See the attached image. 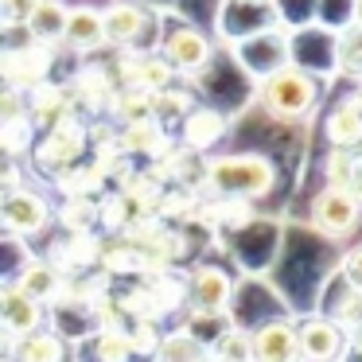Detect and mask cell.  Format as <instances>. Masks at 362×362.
Segmentation results:
<instances>
[{"mask_svg":"<svg viewBox=\"0 0 362 362\" xmlns=\"http://www.w3.org/2000/svg\"><path fill=\"white\" fill-rule=\"evenodd\" d=\"M203 187L214 199H234V203H257L273 195L276 187V164L261 152H230L214 156L203 168Z\"/></svg>","mask_w":362,"mask_h":362,"instance_id":"cell-1","label":"cell"},{"mask_svg":"<svg viewBox=\"0 0 362 362\" xmlns=\"http://www.w3.org/2000/svg\"><path fill=\"white\" fill-rule=\"evenodd\" d=\"M320 90H323V82L315 74L300 71L292 63L281 66L276 74H269L265 82H257L261 105L276 121H304L315 110V102H320Z\"/></svg>","mask_w":362,"mask_h":362,"instance_id":"cell-2","label":"cell"},{"mask_svg":"<svg viewBox=\"0 0 362 362\" xmlns=\"http://www.w3.org/2000/svg\"><path fill=\"white\" fill-rule=\"evenodd\" d=\"M226 51H230L238 71L257 86V82H265L269 74H276L281 66H288V32L269 24V28H261V32L245 35V40L230 43Z\"/></svg>","mask_w":362,"mask_h":362,"instance_id":"cell-3","label":"cell"},{"mask_svg":"<svg viewBox=\"0 0 362 362\" xmlns=\"http://www.w3.org/2000/svg\"><path fill=\"white\" fill-rule=\"evenodd\" d=\"M183 304L187 315H226L234 304V276L222 265H195L183 281Z\"/></svg>","mask_w":362,"mask_h":362,"instance_id":"cell-4","label":"cell"},{"mask_svg":"<svg viewBox=\"0 0 362 362\" xmlns=\"http://www.w3.org/2000/svg\"><path fill=\"white\" fill-rule=\"evenodd\" d=\"M47 222H51V203L40 191H28V187L0 191V230L8 238L24 242V238L47 230Z\"/></svg>","mask_w":362,"mask_h":362,"instance_id":"cell-5","label":"cell"},{"mask_svg":"<svg viewBox=\"0 0 362 362\" xmlns=\"http://www.w3.org/2000/svg\"><path fill=\"white\" fill-rule=\"evenodd\" d=\"M346 351V331L327 312H308L296 320V358L300 362H339Z\"/></svg>","mask_w":362,"mask_h":362,"instance_id":"cell-6","label":"cell"},{"mask_svg":"<svg viewBox=\"0 0 362 362\" xmlns=\"http://www.w3.org/2000/svg\"><path fill=\"white\" fill-rule=\"evenodd\" d=\"M156 55L172 66V74H191V78H195V74L214 59V43H211V35H206L203 28L180 24V28H172V32L160 40Z\"/></svg>","mask_w":362,"mask_h":362,"instance_id":"cell-7","label":"cell"},{"mask_svg":"<svg viewBox=\"0 0 362 362\" xmlns=\"http://www.w3.org/2000/svg\"><path fill=\"white\" fill-rule=\"evenodd\" d=\"M362 222V203L351 195V191H339V187H323L320 195L312 199V230L331 242L354 234Z\"/></svg>","mask_w":362,"mask_h":362,"instance_id":"cell-8","label":"cell"},{"mask_svg":"<svg viewBox=\"0 0 362 362\" xmlns=\"http://www.w3.org/2000/svg\"><path fill=\"white\" fill-rule=\"evenodd\" d=\"M35 148V160H40L47 172H66V168H74L82 160V152H86V125H82L78 117H63L55 121V125L43 133L40 144H32Z\"/></svg>","mask_w":362,"mask_h":362,"instance_id":"cell-9","label":"cell"},{"mask_svg":"<svg viewBox=\"0 0 362 362\" xmlns=\"http://www.w3.org/2000/svg\"><path fill=\"white\" fill-rule=\"evenodd\" d=\"M288 63L308 71V74H315L320 82L327 74H335V32H327L320 24L288 32Z\"/></svg>","mask_w":362,"mask_h":362,"instance_id":"cell-10","label":"cell"},{"mask_svg":"<svg viewBox=\"0 0 362 362\" xmlns=\"http://www.w3.org/2000/svg\"><path fill=\"white\" fill-rule=\"evenodd\" d=\"M148 24H152V12L141 0H117V4H110V8L102 12L105 43H113V47H121V51H133L136 43L148 35Z\"/></svg>","mask_w":362,"mask_h":362,"instance_id":"cell-11","label":"cell"},{"mask_svg":"<svg viewBox=\"0 0 362 362\" xmlns=\"http://www.w3.org/2000/svg\"><path fill=\"white\" fill-rule=\"evenodd\" d=\"M269 24H276L269 0H222L218 16H214V28L226 40V47L253 32H261V28H269Z\"/></svg>","mask_w":362,"mask_h":362,"instance_id":"cell-12","label":"cell"},{"mask_svg":"<svg viewBox=\"0 0 362 362\" xmlns=\"http://www.w3.org/2000/svg\"><path fill=\"white\" fill-rule=\"evenodd\" d=\"M180 121H183L180 141H183V148L195 152V156H206L230 129V117L222 110H214V105H191Z\"/></svg>","mask_w":362,"mask_h":362,"instance_id":"cell-13","label":"cell"},{"mask_svg":"<svg viewBox=\"0 0 362 362\" xmlns=\"http://www.w3.org/2000/svg\"><path fill=\"white\" fill-rule=\"evenodd\" d=\"M253 362H300L296 358V320H265L261 327L250 331Z\"/></svg>","mask_w":362,"mask_h":362,"instance_id":"cell-14","label":"cell"},{"mask_svg":"<svg viewBox=\"0 0 362 362\" xmlns=\"http://www.w3.org/2000/svg\"><path fill=\"white\" fill-rule=\"evenodd\" d=\"M12 284H16L20 292H28L32 300H40V304L47 308V304H55V300L63 296L66 276L59 273V269L51 265L47 257H43V261H40V257H28L24 265H20V273H16V281H12Z\"/></svg>","mask_w":362,"mask_h":362,"instance_id":"cell-15","label":"cell"},{"mask_svg":"<svg viewBox=\"0 0 362 362\" xmlns=\"http://www.w3.org/2000/svg\"><path fill=\"white\" fill-rule=\"evenodd\" d=\"M43 315H47V308H43L40 300H32L28 292H20L16 284H4L0 320H4V327H8L16 339L28 335V331H40V327H43Z\"/></svg>","mask_w":362,"mask_h":362,"instance_id":"cell-16","label":"cell"},{"mask_svg":"<svg viewBox=\"0 0 362 362\" xmlns=\"http://www.w3.org/2000/svg\"><path fill=\"white\" fill-rule=\"evenodd\" d=\"M66 0H35V8L28 12L24 32L32 43H43V47H59L63 43V28H66Z\"/></svg>","mask_w":362,"mask_h":362,"instance_id":"cell-17","label":"cell"},{"mask_svg":"<svg viewBox=\"0 0 362 362\" xmlns=\"http://www.w3.org/2000/svg\"><path fill=\"white\" fill-rule=\"evenodd\" d=\"M63 43L71 51H98V47H102V43H105V35H102V8H94V4H74V8H66Z\"/></svg>","mask_w":362,"mask_h":362,"instance_id":"cell-18","label":"cell"},{"mask_svg":"<svg viewBox=\"0 0 362 362\" xmlns=\"http://www.w3.org/2000/svg\"><path fill=\"white\" fill-rule=\"evenodd\" d=\"M12 358L16 362H66L71 358V346H66V339L59 331L40 327V331H28V335L16 339Z\"/></svg>","mask_w":362,"mask_h":362,"instance_id":"cell-19","label":"cell"},{"mask_svg":"<svg viewBox=\"0 0 362 362\" xmlns=\"http://www.w3.org/2000/svg\"><path fill=\"white\" fill-rule=\"evenodd\" d=\"M323 133H327L331 148H358L362 144V110L354 105V98H343V102L327 113Z\"/></svg>","mask_w":362,"mask_h":362,"instance_id":"cell-20","label":"cell"},{"mask_svg":"<svg viewBox=\"0 0 362 362\" xmlns=\"http://www.w3.org/2000/svg\"><path fill=\"white\" fill-rule=\"evenodd\" d=\"M206 358L211 362H253L250 327H242V323H226L218 335L206 339Z\"/></svg>","mask_w":362,"mask_h":362,"instance_id":"cell-21","label":"cell"},{"mask_svg":"<svg viewBox=\"0 0 362 362\" xmlns=\"http://www.w3.org/2000/svg\"><path fill=\"white\" fill-rule=\"evenodd\" d=\"M335 74L362 86V28L358 24L335 32Z\"/></svg>","mask_w":362,"mask_h":362,"instance_id":"cell-22","label":"cell"},{"mask_svg":"<svg viewBox=\"0 0 362 362\" xmlns=\"http://www.w3.org/2000/svg\"><path fill=\"white\" fill-rule=\"evenodd\" d=\"M152 358L156 362H195V358H206V346L183 327V331H172V335H160Z\"/></svg>","mask_w":362,"mask_h":362,"instance_id":"cell-23","label":"cell"},{"mask_svg":"<svg viewBox=\"0 0 362 362\" xmlns=\"http://www.w3.org/2000/svg\"><path fill=\"white\" fill-rule=\"evenodd\" d=\"M59 222L66 226V234H90L94 222H102V206L94 203V195H66Z\"/></svg>","mask_w":362,"mask_h":362,"instance_id":"cell-24","label":"cell"},{"mask_svg":"<svg viewBox=\"0 0 362 362\" xmlns=\"http://www.w3.org/2000/svg\"><path fill=\"white\" fill-rule=\"evenodd\" d=\"M32 144H35V125H32L28 113L0 121V156L4 160H16V156H24V152H32Z\"/></svg>","mask_w":362,"mask_h":362,"instance_id":"cell-25","label":"cell"},{"mask_svg":"<svg viewBox=\"0 0 362 362\" xmlns=\"http://www.w3.org/2000/svg\"><path fill=\"white\" fill-rule=\"evenodd\" d=\"M90 351H94L98 362H129V358H136L133 343H129V335L121 327H98L94 335H90Z\"/></svg>","mask_w":362,"mask_h":362,"instance_id":"cell-26","label":"cell"},{"mask_svg":"<svg viewBox=\"0 0 362 362\" xmlns=\"http://www.w3.org/2000/svg\"><path fill=\"white\" fill-rule=\"evenodd\" d=\"M276 28L284 32H300V28L315 24V0H269Z\"/></svg>","mask_w":362,"mask_h":362,"instance_id":"cell-27","label":"cell"},{"mask_svg":"<svg viewBox=\"0 0 362 362\" xmlns=\"http://www.w3.org/2000/svg\"><path fill=\"white\" fill-rule=\"evenodd\" d=\"M195 105V98H191V90L183 86H164L152 94V117H183V113Z\"/></svg>","mask_w":362,"mask_h":362,"instance_id":"cell-28","label":"cell"},{"mask_svg":"<svg viewBox=\"0 0 362 362\" xmlns=\"http://www.w3.org/2000/svg\"><path fill=\"white\" fill-rule=\"evenodd\" d=\"M354 16V0H315V24L327 32H343L351 28Z\"/></svg>","mask_w":362,"mask_h":362,"instance_id":"cell-29","label":"cell"},{"mask_svg":"<svg viewBox=\"0 0 362 362\" xmlns=\"http://www.w3.org/2000/svg\"><path fill=\"white\" fill-rule=\"evenodd\" d=\"M339 281H343L346 288L362 292V245H351V250L339 257Z\"/></svg>","mask_w":362,"mask_h":362,"instance_id":"cell-30","label":"cell"},{"mask_svg":"<svg viewBox=\"0 0 362 362\" xmlns=\"http://www.w3.org/2000/svg\"><path fill=\"white\" fill-rule=\"evenodd\" d=\"M32 8H35V0H0V32L4 28H24Z\"/></svg>","mask_w":362,"mask_h":362,"instance_id":"cell-31","label":"cell"},{"mask_svg":"<svg viewBox=\"0 0 362 362\" xmlns=\"http://www.w3.org/2000/svg\"><path fill=\"white\" fill-rule=\"evenodd\" d=\"M351 156L354 160H351V180H346V191L362 203V144H358V148H351Z\"/></svg>","mask_w":362,"mask_h":362,"instance_id":"cell-32","label":"cell"},{"mask_svg":"<svg viewBox=\"0 0 362 362\" xmlns=\"http://www.w3.org/2000/svg\"><path fill=\"white\" fill-rule=\"evenodd\" d=\"M12 346H16V335H12V331L4 327V320H0V358H4V354H12Z\"/></svg>","mask_w":362,"mask_h":362,"instance_id":"cell-33","label":"cell"},{"mask_svg":"<svg viewBox=\"0 0 362 362\" xmlns=\"http://www.w3.org/2000/svg\"><path fill=\"white\" fill-rule=\"evenodd\" d=\"M351 24H358V28H362V0H354V16H351Z\"/></svg>","mask_w":362,"mask_h":362,"instance_id":"cell-34","label":"cell"},{"mask_svg":"<svg viewBox=\"0 0 362 362\" xmlns=\"http://www.w3.org/2000/svg\"><path fill=\"white\" fill-rule=\"evenodd\" d=\"M0 362H16V358H12V354H4V358H0Z\"/></svg>","mask_w":362,"mask_h":362,"instance_id":"cell-35","label":"cell"},{"mask_svg":"<svg viewBox=\"0 0 362 362\" xmlns=\"http://www.w3.org/2000/svg\"><path fill=\"white\" fill-rule=\"evenodd\" d=\"M0 300H4V281H0Z\"/></svg>","mask_w":362,"mask_h":362,"instance_id":"cell-36","label":"cell"},{"mask_svg":"<svg viewBox=\"0 0 362 362\" xmlns=\"http://www.w3.org/2000/svg\"><path fill=\"white\" fill-rule=\"evenodd\" d=\"M195 362H211V358H195Z\"/></svg>","mask_w":362,"mask_h":362,"instance_id":"cell-37","label":"cell"}]
</instances>
